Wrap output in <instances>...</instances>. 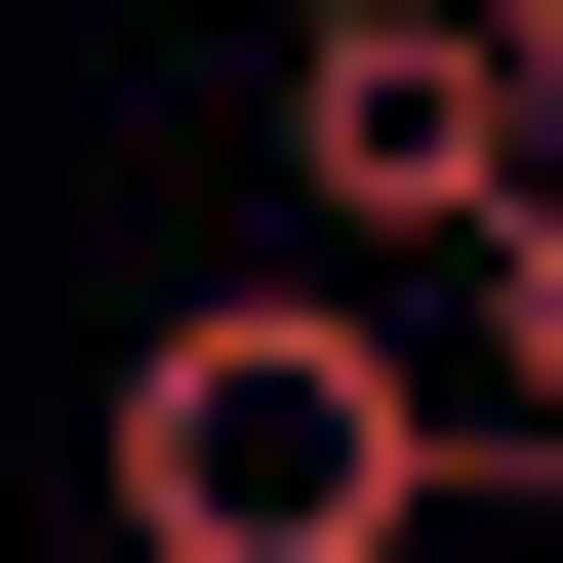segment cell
Wrapping results in <instances>:
<instances>
[{
  "label": "cell",
  "instance_id": "obj_1",
  "mask_svg": "<svg viewBox=\"0 0 563 563\" xmlns=\"http://www.w3.org/2000/svg\"><path fill=\"white\" fill-rule=\"evenodd\" d=\"M443 483H483V402H443V363L363 322V242L201 282L162 363H121V523H162V563H402Z\"/></svg>",
  "mask_w": 563,
  "mask_h": 563
},
{
  "label": "cell",
  "instance_id": "obj_2",
  "mask_svg": "<svg viewBox=\"0 0 563 563\" xmlns=\"http://www.w3.org/2000/svg\"><path fill=\"white\" fill-rule=\"evenodd\" d=\"M443 282H483V363H443V402H483V483H563V162H523V201H483V242H443Z\"/></svg>",
  "mask_w": 563,
  "mask_h": 563
}]
</instances>
